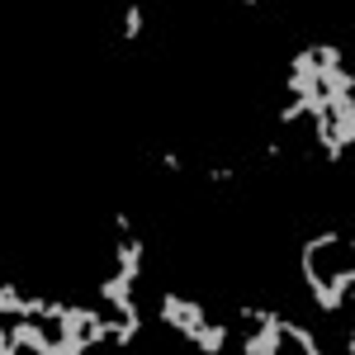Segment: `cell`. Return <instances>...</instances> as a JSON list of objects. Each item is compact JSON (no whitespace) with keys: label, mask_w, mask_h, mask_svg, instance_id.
<instances>
[{"label":"cell","mask_w":355,"mask_h":355,"mask_svg":"<svg viewBox=\"0 0 355 355\" xmlns=\"http://www.w3.org/2000/svg\"><path fill=\"white\" fill-rule=\"evenodd\" d=\"M351 266H355V242H351V232H336V227H327V232H313V237L299 246L303 284H308V294H313V303H318V308H327L331 279H336L341 270H351Z\"/></svg>","instance_id":"obj_1"},{"label":"cell","mask_w":355,"mask_h":355,"mask_svg":"<svg viewBox=\"0 0 355 355\" xmlns=\"http://www.w3.org/2000/svg\"><path fill=\"white\" fill-rule=\"evenodd\" d=\"M62 322H67V351L85 355L95 346H105V327H100V313L90 303H62Z\"/></svg>","instance_id":"obj_2"},{"label":"cell","mask_w":355,"mask_h":355,"mask_svg":"<svg viewBox=\"0 0 355 355\" xmlns=\"http://www.w3.org/2000/svg\"><path fill=\"white\" fill-rule=\"evenodd\" d=\"M157 318H162L166 327L175 331L180 341H190L194 331L209 322V313H204V303L194 299H180V294H162V303H157Z\"/></svg>","instance_id":"obj_3"},{"label":"cell","mask_w":355,"mask_h":355,"mask_svg":"<svg viewBox=\"0 0 355 355\" xmlns=\"http://www.w3.org/2000/svg\"><path fill=\"white\" fill-rule=\"evenodd\" d=\"M142 28H147V10H142L137 0H128V5H123V24H119V38H123V43H137V38H142Z\"/></svg>","instance_id":"obj_4"},{"label":"cell","mask_w":355,"mask_h":355,"mask_svg":"<svg viewBox=\"0 0 355 355\" xmlns=\"http://www.w3.org/2000/svg\"><path fill=\"white\" fill-rule=\"evenodd\" d=\"M0 355H15V331H10V318H0Z\"/></svg>","instance_id":"obj_5"},{"label":"cell","mask_w":355,"mask_h":355,"mask_svg":"<svg viewBox=\"0 0 355 355\" xmlns=\"http://www.w3.org/2000/svg\"><path fill=\"white\" fill-rule=\"evenodd\" d=\"M123 232H133V214L119 209V214H114V237H123Z\"/></svg>","instance_id":"obj_6"},{"label":"cell","mask_w":355,"mask_h":355,"mask_svg":"<svg viewBox=\"0 0 355 355\" xmlns=\"http://www.w3.org/2000/svg\"><path fill=\"white\" fill-rule=\"evenodd\" d=\"M237 5H246V10H261V5H266V0H237Z\"/></svg>","instance_id":"obj_7"}]
</instances>
